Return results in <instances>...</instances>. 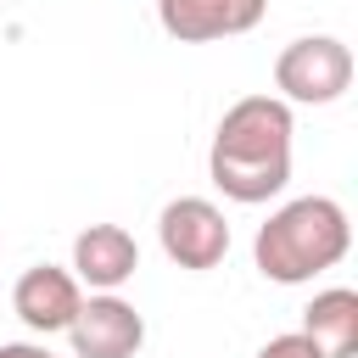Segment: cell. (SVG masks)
<instances>
[{
	"instance_id": "obj_1",
	"label": "cell",
	"mask_w": 358,
	"mask_h": 358,
	"mask_svg": "<svg viewBox=\"0 0 358 358\" xmlns=\"http://www.w3.org/2000/svg\"><path fill=\"white\" fill-rule=\"evenodd\" d=\"M207 173L229 201H268L291 179V106L280 95H241L207 151Z\"/></svg>"
},
{
	"instance_id": "obj_2",
	"label": "cell",
	"mask_w": 358,
	"mask_h": 358,
	"mask_svg": "<svg viewBox=\"0 0 358 358\" xmlns=\"http://www.w3.org/2000/svg\"><path fill=\"white\" fill-rule=\"evenodd\" d=\"M347 246H352V224H347L341 201L296 196L280 213H268V224L252 241V257L274 285H302V280L336 268L347 257Z\"/></svg>"
},
{
	"instance_id": "obj_3",
	"label": "cell",
	"mask_w": 358,
	"mask_h": 358,
	"mask_svg": "<svg viewBox=\"0 0 358 358\" xmlns=\"http://www.w3.org/2000/svg\"><path fill=\"white\" fill-rule=\"evenodd\" d=\"M274 84L285 90V101L324 106L352 84V50L330 34H302L274 56Z\"/></svg>"
},
{
	"instance_id": "obj_4",
	"label": "cell",
	"mask_w": 358,
	"mask_h": 358,
	"mask_svg": "<svg viewBox=\"0 0 358 358\" xmlns=\"http://www.w3.org/2000/svg\"><path fill=\"white\" fill-rule=\"evenodd\" d=\"M157 235L179 268H218L229 252V224L207 196H173L157 218Z\"/></svg>"
},
{
	"instance_id": "obj_5",
	"label": "cell",
	"mask_w": 358,
	"mask_h": 358,
	"mask_svg": "<svg viewBox=\"0 0 358 358\" xmlns=\"http://www.w3.org/2000/svg\"><path fill=\"white\" fill-rule=\"evenodd\" d=\"M67 336H73V352H78V358H134L140 341H145V319H140L123 296L101 291V296H90V302H78Z\"/></svg>"
},
{
	"instance_id": "obj_6",
	"label": "cell",
	"mask_w": 358,
	"mask_h": 358,
	"mask_svg": "<svg viewBox=\"0 0 358 358\" xmlns=\"http://www.w3.org/2000/svg\"><path fill=\"white\" fill-rule=\"evenodd\" d=\"M263 11H268V0H157V22L179 45H207V39L246 34V28L263 22Z\"/></svg>"
},
{
	"instance_id": "obj_7",
	"label": "cell",
	"mask_w": 358,
	"mask_h": 358,
	"mask_svg": "<svg viewBox=\"0 0 358 358\" xmlns=\"http://www.w3.org/2000/svg\"><path fill=\"white\" fill-rule=\"evenodd\" d=\"M78 302H84L78 280H73L67 268H56V263H34V268H22L17 285H11V308H17V319H22L28 330H39V336L67 330L73 313H78Z\"/></svg>"
},
{
	"instance_id": "obj_8",
	"label": "cell",
	"mask_w": 358,
	"mask_h": 358,
	"mask_svg": "<svg viewBox=\"0 0 358 358\" xmlns=\"http://www.w3.org/2000/svg\"><path fill=\"white\" fill-rule=\"evenodd\" d=\"M73 268H78L73 280H84L95 291H112L140 268V246H134V235L123 224H90L73 241Z\"/></svg>"
},
{
	"instance_id": "obj_9",
	"label": "cell",
	"mask_w": 358,
	"mask_h": 358,
	"mask_svg": "<svg viewBox=\"0 0 358 358\" xmlns=\"http://www.w3.org/2000/svg\"><path fill=\"white\" fill-rule=\"evenodd\" d=\"M302 336L319 358H352L358 352V291L330 285L302 308Z\"/></svg>"
},
{
	"instance_id": "obj_10",
	"label": "cell",
	"mask_w": 358,
	"mask_h": 358,
	"mask_svg": "<svg viewBox=\"0 0 358 358\" xmlns=\"http://www.w3.org/2000/svg\"><path fill=\"white\" fill-rule=\"evenodd\" d=\"M257 358H319V352H313V341L302 330H291V336H268Z\"/></svg>"
},
{
	"instance_id": "obj_11",
	"label": "cell",
	"mask_w": 358,
	"mask_h": 358,
	"mask_svg": "<svg viewBox=\"0 0 358 358\" xmlns=\"http://www.w3.org/2000/svg\"><path fill=\"white\" fill-rule=\"evenodd\" d=\"M0 358H56V352L39 341H0Z\"/></svg>"
}]
</instances>
